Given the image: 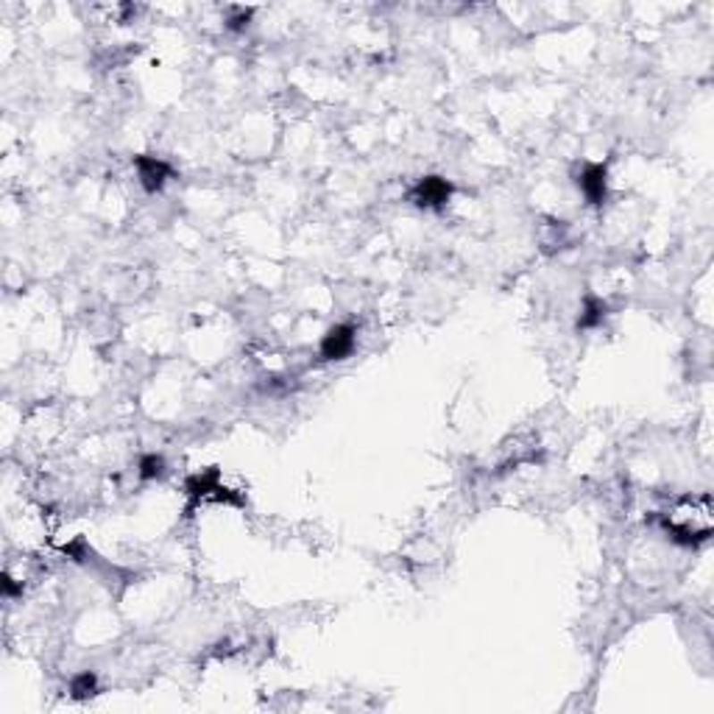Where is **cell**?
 Returning a JSON list of instances; mask_svg holds the SVG:
<instances>
[{
  "instance_id": "6da1fadb",
  "label": "cell",
  "mask_w": 714,
  "mask_h": 714,
  "mask_svg": "<svg viewBox=\"0 0 714 714\" xmlns=\"http://www.w3.org/2000/svg\"><path fill=\"white\" fill-rule=\"evenodd\" d=\"M661 527L676 544L698 547L714 533V505L709 494L678 497L670 508L661 514Z\"/></svg>"
},
{
  "instance_id": "7a4b0ae2",
  "label": "cell",
  "mask_w": 714,
  "mask_h": 714,
  "mask_svg": "<svg viewBox=\"0 0 714 714\" xmlns=\"http://www.w3.org/2000/svg\"><path fill=\"white\" fill-rule=\"evenodd\" d=\"M449 198H452V181H447L444 176H424L410 193V201L419 210H441Z\"/></svg>"
},
{
  "instance_id": "3957f363",
  "label": "cell",
  "mask_w": 714,
  "mask_h": 714,
  "mask_svg": "<svg viewBox=\"0 0 714 714\" xmlns=\"http://www.w3.org/2000/svg\"><path fill=\"white\" fill-rule=\"evenodd\" d=\"M578 190L592 206H601L609 198V168L603 163H586L578 173Z\"/></svg>"
},
{
  "instance_id": "277c9868",
  "label": "cell",
  "mask_w": 714,
  "mask_h": 714,
  "mask_svg": "<svg viewBox=\"0 0 714 714\" xmlns=\"http://www.w3.org/2000/svg\"><path fill=\"white\" fill-rule=\"evenodd\" d=\"M355 343H357V335H355V327L352 324H335L327 330V335L321 338V357L330 360V363H338V360H347L352 352H355Z\"/></svg>"
},
{
  "instance_id": "5b68a950",
  "label": "cell",
  "mask_w": 714,
  "mask_h": 714,
  "mask_svg": "<svg viewBox=\"0 0 714 714\" xmlns=\"http://www.w3.org/2000/svg\"><path fill=\"white\" fill-rule=\"evenodd\" d=\"M134 171H137V179H140L146 193H159L165 188V181L171 179V173H173V168L165 163V159L148 156V154L134 156Z\"/></svg>"
},
{
  "instance_id": "8992f818",
  "label": "cell",
  "mask_w": 714,
  "mask_h": 714,
  "mask_svg": "<svg viewBox=\"0 0 714 714\" xmlns=\"http://www.w3.org/2000/svg\"><path fill=\"white\" fill-rule=\"evenodd\" d=\"M221 489H223L221 486V472L215 466L190 475L188 483H184V491H188V497H193V500H206V497H215L218 500Z\"/></svg>"
},
{
  "instance_id": "52a82bcc",
  "label": "cell",
  "mask_w": 714,
  "mask_h": 714,
  "mask_svg": "<svg viewBox=\"0 0 714 714\" xmlns=\"http://www.w3.org/2000/svg\"><path fill=\"white\" fill-rule=\"evenodd\" d=\"M606 302L597 296H586L581 305V315H578V330H594L601 321L606 318Z\"/></svg>"
},
{
  "instance_id": "ba28073f",
  "label": "cell",
  "mask_w": 714,
  "mask_h": 714,
  "mask_svg": "<svg viewBox=\"0 0 714 714\" xmlns=\"http://www.w3.org/2000/svg\"><path fill=\"white\" fill-rule=\"evenodd\" d=\"M71 693H73L76 701H84V698H92V695H96V693H98V678H96V673H89V670L79 673V676L71 681Z\"/></svg>"
},
{
  "instance_id": "9c48e42d",
  "label": "cell",
  "mask_w": 714,
  "mask_h": 714,
  "mask_svg": "<svg viewBox=\"0 0 714 714\" xmlns=\"http://www.w3.org/2000/svg\"><path fill=\"white\" fill-rule=\"evenodd\" d=\"M165 475V458L163 455H143L140 458V477L143 480H159Z\"/></svg>"
},
{
  "instance_id": "30bf717a",
  "label": "cell",
  "mask_w": 714,
  "mask_h": 714,
  "mask_svg": "<svg viewBox=\"0 0 714 714\" xmlns=\"http://www.w3.org/2000/svg\"><path fill=\"white\" fill-rule=\"evenodd\" d=\"M248 20H251V9H240V12H238V17L229 20V29H232V31H240V29H246V26H248Z\"/></svg>"
}]
</instances>
